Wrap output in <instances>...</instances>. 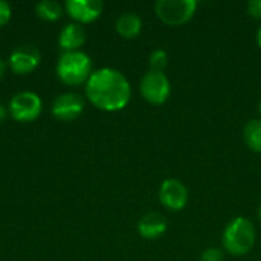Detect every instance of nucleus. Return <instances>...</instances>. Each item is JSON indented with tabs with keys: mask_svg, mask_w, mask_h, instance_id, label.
<instances>
[{
	"mask_svg": "<svg viewBox=\"0 0 261 261\" xmlns=\"http://www.w3.org/2000/svg\"><path fill=\"white\" fill-rule=\"evenodd\" d=\"M86 98L92 106L104 112H118L132 99V86L127 76L112 67L93 70L84 84Z\"/></svg>",
	"mask_w": 261,
	"mask_h": 261,
	"instance_id": "f257e3e1",
	"label": "nucleus"
},
{
	"mask_svg": "<svg viewBox=\"0 0 261 261\" xmlns=\"http://www.w3.org/2000/svg\"><path fill=\"white\" fill-rule=\"evenodd\" d=\"M55 73L66 86H81L93 73V64L90 57L83 50L61 52L55 64Z\"/></svg>",
	"mask_w": 261,
	"mask_h": 261,
	"instance_id": "f03ea898",
	"label": "nucleus"
},
{
	"mask_svg": "<svg viewBox=\"0 0 261 261\" xmlns=\"http://www.w3.org/2000/svg\"><path fill=\"white\" fill-rule=\"evenodd\" d=\"M257 232L254 223L246 217H236L232 219L222 236V245L225 251L234 257L246 255L255 245Z\"/></svg>",
	"mask_w": 261,
	"mask_h": 261,
	"instance_id": "7ed1b4c3",
	"label": "nucleus"
},
{
	"mask_svg": "<svg viewBox=\"0 0 261 261\" xmlns=\"http://www.w3.org/2000/svg\"><path fill=\"white\" fill-rule=\"evenodd\" d=\"M197 9L196 0H158L154 11L158 18L167 26H182L188 23Z\"/></svg>",
	"mask_w": 261,
	"mask_h": 261,
	"instance_id": "20e7f679",
	"label": "nucleus"
},
{
	"mask_svg": "<svg viewBox=\"0 0 261 261\" xmlns=\"http://www.w3.org/2000/svg\"><path fill=\"white\" fill-rule=\"evenodd\" d=\"M41 110H43L41 98L31 90H23L15 93L8 104V112L11 118L17 122H32L41 115Z\"/></svg>",
	"mask_w": 261,
	"mask_h": 261,
	"instance_id": "39448f33",
	"label": "nucleus"
},
{
	"mask_svg": "<svg viewBox=\"0 0 261 261\" xmlns=\"http://www.w3.org/2000/svg\"><path fill=\"white\" fill-rule=\"evenodd\" d=\"M142 98L151 106H162L171 95V84L164 72L148 70L139 84Z\"/></svg>",
	"mask_w": 261,
	"mask_h": 261,
	"instance_id": "423d86ee",
	"label": "nucleus"
},
{
	"mask_svg": "<svg viewBox=\"0 0 261 261\" xmlns=\"http://www.w3.org/2000/svg\"><path fill=\"white\" fill-rule=\"evenodd\" d=\"M159 202L170 211H182L188 203V188L179 179H167L161 184L158 193Z\"/></svg>",
	"mask_w": 261,
	"mask_h": 261,
	"instance_id": "0eeeda50",
	"label": "nucleus"
},
{
	"mask_svg": "<svg viewBox=\"0 0 261 261\" xmlns=\"http://www.w3.org/2000/svg\"><path fill=\"white\" fill-rule=\"evenodd\" d=\"M40 61L41 54L38 47L32 44H23L11 52L8 58V67L15 75H28L38 67Z\"/></svg>",
	"mask_w": 261,
	"mask_h": 261,
	"instance_id": "6e6552de",
	"label": "nucleus"
},
{
	"mask_svg": "<svg viewBox=\"0 0 261 261\" xmlns=\"http://www.w3.org/2000/svg\"><path fill=\"white\" fill-rule=\"evenodd\" d=\"M84 110V98L75 92H66L58 95L50 107L52 116L61 122H70L76 119Z\"/></svg>",
	"mask_w": 261,
	"mask_h": 261,
	"instance_id": "1a4fd4ad",
	"label": "nucleus"
},
{
	"mask_svg": "<svg viewBox=\"0 0 261 261\" xmlns=\"http://www.w3.org/2000/svg\"><path fill=\"white\" fill-rule=\"evenodd\" d=\"M66 14L78 24H89L99 18L104 11L101 0H67L64 3Z\"/></svg>",
	"mask_w": 261,
	"mask_h": 261,
	"instance_id": "9d476101",
	"label": "nucleus"
},
{
	"mask_svg": "<svg viewBox=\"0 0 261 261\" xmlns=\"http://www.w3.org/2000/svg\"><path fill=\"white\" fill-rule=\"evenodd\" d=\"M87 34L83 24L78 23H67L58 34V46L63 52H73L80 50L86 43Z\"/></svg>",
	"mask_w": 261,
	"mask_h": 261,
	"instance_id": "9b49d317",
	"label": "nucleus"
},
{
	"mask_svg": "<svg viewBox=\"0 0 261 261\" xmlns=\"http://www.w3.org/2000/svg\"><path fill=\"white\" fill-rule=\"evenodd\" d=\"M167 219L161 213H147L138 222V232L142 239L154 240L167 232Z\"/></svg>",
	"mask_w": 261,
	"mask_h": 261,
	"instance_id": "f8f14e48",
	"label": "nucleus"
},
{
	"mask_svg": "<svg viewBox=\"0 0 261 261\" xmlns=\"http://www.w3.org/2000/svg\"><path fill=\"white\" fill-rule=\"evenodd\" d=\"M116 32L125 38V40H133L136 38L141 31H142V20L138 14L135 12H124L122 15L118 17L115 23Z\"/></svg>",
	"mask_w": 261,
	"mask_h": 261,
	"instance_id": "ddd939ff",
	"label": "nucleus"
},
{
	"mask_svg": "<svg viewBox=\"0 0 261 261\" xmlns=\"http://www.w3.org/2000/svg\"><path fill=\"white\" fill-rule=\"evenodd\" d=\"M64 12V5L57 0H41L35 5V14L44 21H57Z\"/></svg>",
	"mask_w": 261,
	"mask_h": 261,
	"instance_id": "4468645a",
	"label": "nucleus"
},
{
	"mask_svg": "<svg viewBox=\"0 0 261 261\" xmlns=\"http://www.w3.org/2000/svg\"><path fill=\"white\" fill-rule=\"evenodd\" d=\"M243 139L251 151L261 153V119H251L246 122L243 128Z\"/></svg>",
	"mask_w": 261,
	"mask_h": 261,
	"instance_id": "2eb2a0df",
	"label": "nucleus"
},
{
	"mask_svg": "<svg viewBox=\"0 0 261 261\" xmlns=\"http://www.w3.org/2000/svg\"><path fill=\"white\" fill-rule=\"evenodd\" d=\"M148 63H150V70L164 72L168 66V55L164 49H156L150 54Z\"/></svg>",
	"mask_w": 261,
	"mask_h": 261,
	"instance_id": "dca6fc26",
	"label": "nucleus"
},
{
	"mask_svg": "<svg viewBox=\"0 0 261 261\" xmlns=\"http://www.w3.org/2000/svg\"><path fill=\"white\" fill-rule=\"evenodd\" d=\"M200 261H225V252L220 248H208L200 255Z\"/></svg>",
	"mask_w": 261,
	"mask_h": 261,
	"instance_id": "f3484780",
	"label": "nucleus"
},
{
	"mask_svg": "<svg viewBox=\"0 0 261 261\" xmlns=\"http://www.w3.org/2000/svg\"><path fill=\"white\" fill-rule=\"evenodd\" d=\"M11 15H12L11 5L5 0H0V28L5 26L11 20Z\"/></svg>",
	"mask_w": 261,
	"mask_h": 261,
	"instance_id": "a211bd4d",
	"label": "nucleus"
},
{
	"mask_svg": "<svg viewBox=\"0 0 261 261\" xmlns=\"http://www.w3.org/2000/svg\"><path fill=\"white\" fill-rule=\"evenodd\" d=\"M248 14L257 20H261V0H252L248 3Z\"/></svg>",
	"mask_w": 261,
	"mask_h": 261,
	"instance_id": "6ab92c4d",
	"label": "nucleus"
},
{
	"mask_svg": "<svg viewBox=\"0 0 261 261\" xmlns=\"http://www.w3.org/2000/svg\"><path fill=\"white\" fill-rule=\"evenodd\" d=\"M9 112H8V107H5L3 104H0V124L8 118Z\"/></svg>",
	"mask_w": 261,
	"mask_h": 261,
	"instance_id": "aec40b11",
	"label": "nucleus"
},
{
	"mask_svg": "<svg viewBox=\"0 0 261 261\" xmlns=\"http://www.w3.org/2000/svg\"><path fill=\"white\" fill-rule=\"evenodd\" d=\"M6 69H8V63H6L3 58H0V80L5 76V73H6Z\"/></svg>",
	"mask_w": 261,
	"mask_h": 261,
	"instance_id": "412c9836",
	"label": "nucleus"
},
{
	"mask_svg": "<svg viewBox=\"0 0 261 261\" xmlns=\"http://www.w3.org/2000/svg\"><path fill=\"white\" fill-rule=\"evenodd\" d=\"M255 38H257V44L261 47V26L258 28V31H257V37Z\"/></svg>",
	"mask_w": 261,
	"mask_h": 261,
	"instance_id": "4be33fe9",
	"label": "nucleus"
},
{
	"mask_svg": "<svg viewBox=\"0 0 261 261\" xmlns=\"http://www.w3.org/2000/svg\"><path fill=\"white\" fill-rule=\"evenodd\" d=\"M258 219L261 220V205H260V208H258Z\"/></svg>",
	"mask_w": 261,
	"mask_h": 261,
	"instance_id": "5701e85b",
	"label": "nucleus"
},
{
	"mask_svg": "<svg viewBox=\"0 0 261 261\" xmlns=\"http://www.w3.org/2000/svg\"><path fill=\"white\" fill-rule=\"evenodd\" d=\"M258 110H260V115H261V101H260V104H258Z\"/></svg>",
	"mask_w": 261,
	"mask_h": 261,
	"instance_id": "b1692460",
	"label": "nucleus"
}]
</instances>
